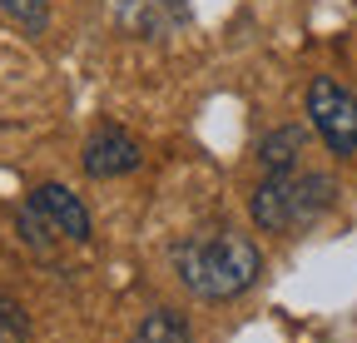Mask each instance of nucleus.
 I'll use <instances>...</instances> for the list:
<instances>
[{"label": "nucleus", "mask_w": 357, "mask_h": 343, "mask_svg": "<svg viewBox=\"0 0 357 343\" xmlns=\"http://www.w3.org/2000/svg\"><path fill=\"white\" fill-rule=\"evenodd\" d=\"M129 343H194V333H189V319H184V314L154 309V314L139 319V328H134Z\"/></svg>", "instance_id": "nucleus-7"}, {"label": "nucleus", "mask_w": 357, "mask_h": 343, "mask_svg": "<svg viewBox=\"0 0 357 343\" xmlns=\"http://www.w3.org/2000/svg\"><path fill=\"white\" fill-rule=\"evenodd\" d=\"M174 274L194 298H208V304H223V298H238L258 284V244L238 229H204L189 234L169 249Z\"/></svg>", "instance_id": "nucleus-1"}, {"label": "nucleus", "mask_w": 357, "mask_h": 343, "mask_svg": "<svg viewBox=\"0 0 357 343\" xmlns=\"http://www.w3.org/2000/svg\"><path fill=\"white\" fill-rule=\"evenodd\" d=\"M30 209L45 219L55 239H70V244H89V209L65 189V184H35L30 189Z\"/></svg>", "instance_id": "nucleus-5"}, {"label": "nucleus", "mask_w": 357, "mask_h": 343, "mask_svg": "<svg viewBox=\"0 0 357 343\" xmlns=\"http://www.w3.org/2000/svg\"><path fill=\"white\" fill-rule=\"evenodd\" d=\"M79 164H84L89 180H119V175H134V169L144 164V145L134 140L124 124H100V130L84 140Z\"/></svg>", "instance_id": "nucleus-4"}, {"label": "nucleus", "mask_w": 357, "mask_h": 343, "mask_svg": "<svg viewBox=\"0 0 357 343\" xmlns=\"http://www.w3.org/2000/svg\"><path fill=\"white\" fill-rule=\"evenodd\" d=\"M307 145V130L303 124H283V130H268L263 145H258V164H263V175H278V169H293L298 154Z\"/></svg>", "instance_id": "nucleus-6"}, {"label": "nucleus", "mask_w": 357, "mask_h": 343, "mask_svg": "<svg viewBox=\"0 0 357 343\" xmlns=\"http://www.w3.org/2000/svg\"><path fill=\"white\" fill-rule=\"evenodd\" d=\"M0 10L30 35H45V25H50V0H0Z\"/></svg>", "instance_id": "nucleus-8"}, {"label": "nucleus", "mask_w": 357, "mask_h": 343, "mask_svg": "<svg viewBox=\"0 0 357 343\" xmlns=\"http://www.w3.org/2000/svg\"><path fill=\"white\" fill-rule=\"evenodd\" d=\"M337 199V184L333 175H318V169H278V175H263L253 199H248V214L253 224L268 229V234H303L323 219Z\"/></svg>", "instance_id": "nucleus-2"}, {"label": "nucleus", "mask_w": 357, "mask_h": 343, "mask_svg": "<svg viewBox=\"0 0 357 343\" xmlns=\"http://www.w3.org/2000/svg\"><path fill=\"white\" fill-rule=\"evenodd\" d=\"M30 338V319L25 309L15 304L10 293H0V343H25Z\"/></svg>", "instance_id": "nucleus-9"}, {"label": "nucleus", "mask_w": 357, "mask_h": 343, "mask_svg": "<svg viewBox=\"0 0 357 343\" xmlns=\"http://www.w3.org/2000/svg\"><path fill=\"white\" fill-rule=\"evenodd\" d=\"M307 119L323 135L333 154H357V95L333 75H318L307 85Z\"/></svg>", "instance_id": "nucleus-3"}]
</instances>
